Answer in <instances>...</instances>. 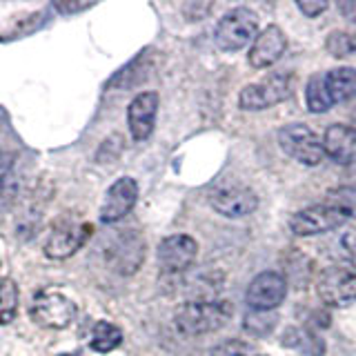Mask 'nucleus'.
I'll return each instance as SVG.
<instances>
[{
    "mask_svg": "<svg viewBox=\"0 0 356 356\" xmlns=\"http://www.w3.org/2000/svg\"><path fill=\"white\" fill-rule=\"evenodd\" d=\"M234 314L229 300L222 298H192L178 305L174 314V325L183 337H203L225 327Z\"/></svg>",
    "mask_w": 356,
    "mask_h": 356,
    "instance_id": "f257e3e1",
    "label": "nucleus"
},
{
    "mask_svg": "<svg viewBox=\"0 0 356 356\" xmlns=\"http://www.w3.org/2000/svg\"><path fill=\"white\" fill-rule=\"evenodd\" d=\"M259 36V16L250 7H236L218 20L214 40L222 51H238Z\"/></svg>",
    "mask_w": 356,
    "mask_h": 356,
    "instance_id": "f03ea898",
    "label": "nucleus"
},
{
    "mask_svg": "<svg viewBox=\"0 0 356 356\" xmlns=\"http://www.w3.org/2000/svg\"><path fill=\"white\" fill-rule=\"evenodd\" d=\"M294 92V76L289 72L283 74H272L263 78L259 83H252L243 87L238 96V105L245 111H261L270 109L278 103H283Z\"/></svg>",
    "mask_w": 356,
    "mask_h": 356,
    "instance_id": "7ed1b4c3",
    "label": "nucleus"
},
{
    "mask_svg": "<svg viewBox=\"0 0 356 356\" xmlns=\"http://www.w3.org/2000/svg\"><path fill=\"white\" fill-rule=\"evenodd\" d=\"M29 314L33 323L47 330H65L76 318V303L56 289H42L31 298Z\"/></svg>",
    "mask_w": 356,
    "mask_h": 356,
    "instance_id": "20e7f679",
    "label": "nucleus"
},
{
    "mask_svg": "<svg viewBox=\"0 0 356 356\" xmlns=\"http://www.w3.org/2000/svg\"><path fill=\"white\" fill-rule=\"evenodd\" d=\"M278 145L281 149L298 163H303L307 167H316L321 161L325 159V149H323V143L316 138V134L312 131L303 122H292V125H285L278 131Z\"/></svg>",
    "mask_w": 356,
    "mask_h": 356,
    "instance_id": "39448f33",
    "label": "nucleus"
},
{
    "mask_svg": "<svg viewBox=\"0 0 356 356\" xmlns=\"http://www.w3.org/2000/svg\"><path fill=\"white\" fill-rule=\"evenodd\" d=\"M316 292L327 307H348L356 303V274L343 265H330L316 278Z\"/></svg>",
    "mask_w": 356,
    "mask_h": 356,
    "instance_id": "423d86ee",
    "label": "nucleus"
},
{
    "mask_svg": "<svg viewBox=\"0 0 356 356\" xmlns=\"http://www.w3.org/2000/svg\"><path fill=\"white\" fill-rule=\"evenodd\" d=\"M105 259L114 272L134 274L145 259V243L136 232L122 229L109 238V245L105 248Z\"/></svg>",
    "mask_w": 356,
    "mask_h": 356,
    "instance_id": "0eeeda50",
    "label": "nucleus"
},
{
    "mask_svg": "<svg viewBox=\"0 0 356 356\" xmlns=\"http://www.w3.org/2000/svg\"><path fill=\"white\" fill-rule=\"evenodd\" d=\"M287 296V281L278 272H261L252 278L245 292V303L256 312H272L283 303Z\"/></svg>",
    "mask_w": 356,
    "mask_h": 356,
    "instance_id": "6e6552de",
    "label": "nucleus"
},
{
    "mask_svg": "<svg viewBox=\"0 0 356 356\" xmlns=\"http://www.w3.org/2000/svg\"><path fill=\"white\" fill-rule=\"evenodd\" d=\"M198 256V243L187 234H174L161 241L156 259L165 274H183L194 265Z\"/></svg>",
    "mask_w": 356,
    "mask_h": 356,
    "instance_id": "1a4fd4ad",
    "label": "nucleus"
},
{
    "mask_svg": "<svg viewBox=\"0 0 356 356\" xmlns=\"http://www.w3.org/2000/svg\"><path fill=\"white\" fill-rule=\"evenodd\" d=\"M209 205L225 218H243L259 209V196L250 187L227 185L218 187L209 194Z\"/></svg>",
    "mask_w": 356,
    "mask_h": 356,
    "instance_id": "9d476101",
    "label": "nucleus"
},
{
    "mask_svg": "<svg viewBox=\"0 0 356 356\" xmlns=\"http://www.w3.org/2000/svg\"><path fill=\"white\" fill-rule=\"evenodd\" d=\"M348 218H343L337 209L327 205H314L296 211L289 218V229L294 236H316V234H325L341 227Z\"/></svg>",
    "mask_w": 356,
    "mask_h": 356,
    "instance_id": "9b49d317",
    "label": "nucleus"
},
{
    "mask_svg": "<svg viewBox=\"0 0 356 356\" xmlns=\"http://www.w3.org/2000/svg\"><path fill=\"white\" fill-rule=\"evenodd\" d=\"M138 200V185L134 178L122 176L118 181L107 189V196L100 205V220L103 222H118L125 218L131 207L136 205Z\"/></svg>",
    "mask_w": 356,
    "mask_h": 356,
    "instance_id": "f8f14e48",
    "label": "nucleus"
},
{
    "mask_svg": "<svg viewBox=\"0 0 356 356\" xmlns=\"http://www.w3.org/2000/svg\"><path fill=\"white\" fill-rule=\"evenodd\" d=\"M156 114H159V94L156 92H140L131 100L127 107V125L134 140L143 143L152 136Z\"/></svg>",
    "mask_w": 356,
    "mask_h": 356,
    "instance_id": "ddd939ff",
    "label": "nucleus"
},
{
    "mask_svg": "<svg viewBox=\"0 0 356 356\" xmlns=\"http://www.w3.org/2000/svg\"><path fill=\"white\" fill-rule=\"evenodd\" d=\"M89 234H92V225H87V222H65V225H58L44 241V254L49 259H67V256H72L83 248Z\"/></svg>",
    "mask_w": 356,
    "mask_h": 356,
    "instance_id": "4468645a",
    "label": "nucleus"
},
{
    "mask_svg": "<svg viewBox=\"0 0 356 356\" xmlns=\"http://www.w3.org/2000/svg\"><path fill=\"white\" fill-rule=\"evenodd\" d=\"M285 49H287V38L283 29L278 25H267L259 36L254 38L248 58L254 70H265V67H272L274 63H278V58L285 54Z\"/></svg>",
    "mask_w": 356,
    "mask_h": 356,
    "instance_id": "2eb2a0df",
    "label": "nucleus"
},
{
    "mask_svg": "<svg viewBox=\"0 0 356 356\" xmlns=\"http://www.w3.org/2000/svg\"><path fill=\"white\" fill-rule=\"evenodd\" d=\"M323 149L334 163L339 165H350L356 161V129L350 125L337 122L332 125L325 136H323Z\"/></svg>",
    "mask_w": 356,
    "mask_h": 356,
    "instance_id": "dca6fc26",
    "label": "nucleus"
},
{
    "mask_svg": "<svg viewBox=\"0 0 356 356\" xmlns=\"http://www.w3.org/2000/svg\"><path fill=\"white\" fill-rule=\"evenodd\" d=\"M325 87L332 103H348L356 98V67H337L325 74Z\"/></svg>",
    "mask_w": 356,
    "mask_h": 356,
    "instance_id": "f3484780",
    "label": "nucleus"
},
{
    "mask_svg": "<svg viewBox=\"0 0 356 356\" xmlns=\"http://www.w3.org/2000/svg\"><path fill=\"white\" fill-rule=\"evenodd\" d=\"M283 345L289 350H298L303 352L305 356H323V352H325V345H323V341L316 337L312 330H296V327H289L285 330L283 334Z\"/></svg>",
    "mask_w": 356,
    "mask_h": 356,
    "instance_id": "a211bd4d",
    "label": "nucleus"
},
{
    "mask_svg": "<svg viewBox=\"0 0 356 356\" xmlns=\"http://www.w3.org/2000/svg\"><path fill=\"white\" fill-rule=\"evenodd\" d=\"M305 103L312 114H325V111L334 105L327 94V87H325V74H316L307 81Z\"/></svg>",
    "mask_w": 356,
    "mask_h": 356,
    "instance_id": "6ab92c4d",
    "label": "nucleus"
},
{
    "mask_svg": "<svg viewBox=\"0 0 356 356\" xmlns=\"http://www.w3.org/2000/svg\"><path fill=\"white\" fill-rule=\"evenodd\" d=\"M122 343V332L109 321H98L92 330V350L107 354Z\"/></svg>",
    "mask_w": 356,
    "mask_h": 356,
    "instance_id": "aec40b11",
    "label": "nucleus"
},
{
    "mask_svg": "<svg viewBox=\"0 0 356 356\" xmlns=\"http://www.w3.org/2000/svg\"><path fill=\"white\" fill-rule=\"evenodd\" d=\"M327 207L337 209L343 218H356V187L343 185L327 192Z\"/></svg>",
    "mask_w": 356,
    "mask_h": 356,
    "instance_id": "412c9836",
    "label": "nucleus"
},
{
    "mask_svg": "<svg viewBox=\"0 0 356 356\" xmlns=\"http://www.w3.org/2000/svg\"><path fill=\"white\" fill-rule=\"evenodd\" d=\"M143 60H145V51L138 56V58H134L129 65H125L122 70L116 72L114 78H109L107 87H116V89H127V87H134L136 83H140L147 70L143 67Z\"/></svg>",
    "mask_w": 356,
    "mask_h": 356,
    "instance_id": "4be33fe9",
    "label": "nucleus"
},
{
    "mask_svg": "<svg viewBox=\"0 0 356 356\" xmlns=\"http://www.w3.org/2000/svg\"><path fill=\"white\" fill-rule=\"evenodd\" d=\"M18 309V287L11 278H0V325L14 321Z\"/></svg>",
    "mask_w": 356,
    "mask_h": 356,
    "instance_id": "5701e85b",
    "label": "nucleus"
},
{
    "mask_svg": "<svg viewBox=\"0 0 356 356\" xmlns=\"http://www.w3.org/2000/svg\"><path fill=\"white\" fill-rule=\"evenodd\" d=\"M325 49L334 58H348V56L356 54V33L337 29L325 38Z\"/></svg>",
    "mask_w": 356,
    "mask_h": 356,
    "instance_id": "b1692460",
    "label": "nucleus"
},
{
    "mask_svg": "<svg viewBox=\"0 0 356 356\" xmlns=\"http://www.w3.org/2000/svg\"><path fill=\"white\" fill-rule=\"evenodd\" d=\"M276 327V316L272 312H256L250 309L243 318V330L250 332L252 337H267Z\"/></svg>",
    "mask_w": 356,
    "mask_h": 356,
    "instance_id": "393cba45",
    "label": "nucleus"
},
{
    "mask_svg": "<svg viewBox=\"0 0 356 356\" xmlns=\"http://www.w3.org/2000/svg\"><path fill=\"white\" fill-rule=\"evenodd\" d=\"M211 356H265L256 345L241 341V339H227L218 345H214L209 352Z\"/></svg>",
    "mask_w": 356,
    "mask_h": 356,
    "instance_id": "a878e982",
    "label": "nucleus"
},
{
    "mask_svg": "<svg viewBox=\"0 0 356 356\" xmlns=\"http://www.w3.org/2000/svg\"><path fill=\"white\" fill-rule=\"evenodd\" d=\"M51 7L63 16H72V14H81V11L92 9L94 3H81V0H60V3H58V0H56Z\"/></svg>",
    "mask_w": 356,
    "mask_h": 356,
    "instance_id": "bb28decb",
    "label": "nucleus"
},
{
    "mask_svg": "<svg viewBox=\"0 0 356 356\" xmlns=\"http://www.w3.org/2000/svg\"><path fill=\"white\" fill-rule=\"evenodd\" d=\"M296 7L300 9V14H305L307 18H316V16H321L323 11H325L330 5L325 3V0H298Z\"/></svg>",
    "mask_w": 356,
    "mask_h": 356,
    "instance_id": "cd10ccee",
    "label": "nucleus"
},
{
    "mask_svg": "<svg viewBox=\"0 0 356 356\" xmlns=\"http://www.w3.org/2000/svg\"><path fill=\"white\" fill-rule=\"evenodd\" d=\"M11 172H14V159H11L9 154H0V194L5 192Z\"/></svg>",
    "mask_w": 356,
    "mask_h": 356,
    "instance_id": "c85d7f7f",
    "label": "nucleus"
},
{
    "mask_svg": "<svg viewBox=\"0 0 356 356\" xmlns=\"http://www.w3.org/2000/svg\"><path fill=\"white\" fill-rule=\"evenodd\" d=\"M343 248H345V252H348V259H350L352 267L356 270V229H350L343 236Z\"/></svg>",
    "mask_w": 356,
    "mask_h": 356,
    "instance_id": "c756f323",
    "label": "nucleus"
},
{
    "mask_svg": "<svg viewBox=\"0 0 356 356\" xmlns=\"http://www.w3.org/2000/svg\"><path fill=\"white\" fill-rule=\"evenodd\" d=\"M339 11L343 14L345 20H350V22H354V25H356V0H341Z\"/></svg>",
    "mask_w": 356,
    "mask_h": 356,
    "instance_id": "7c9ffc66",
    "label": "nucleus"
},
{
    "mask_svg": "<svg viewBox=\"0 0 356 356\" xmlns=\"http://www.w3.org/2000/svg\"><path fill=\"white\" fill-rule=\"evenodd\" d=\"M354 129H356V127H354Z\"/></svg>",
    "mask_w": 356,
    "mask_h": 356,
    "instance_id": "2f4dec72",
    "label": "nucleus"
}]
</instances>
